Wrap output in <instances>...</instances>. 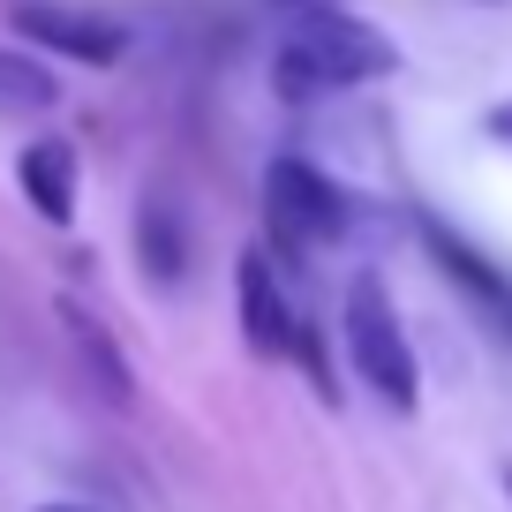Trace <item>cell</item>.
<instances>
[{
  "label": "cell",
  "mask_w": 512,
  "mask_h": 512,
  "mask_svg": "<svg viewBox=\"0 0 512 512\" xmlns=\"http://www.w3.org/2000/svg\"><path fill=\"white\" fill-rule=\"evenodd\" d=\"M400 68V46L377 31L369 16L347 8H294L287 46L272 53V91L287 106H317V98L347 91V83H377Z\"/></svg>",
  "instance_id": "cell-1"
},
{
  "label": "cell",
  "mask_w": 512,
  "mask_h": 512,
  "mask_svg": "<svg viewBox=\"0 0 512 512\" xmlns=\"http://www.w3.org/2000/svg\"><path fill=\"white\" fill-rule=\"evenodd\" d=\"M347 362H354V377H362L392 415H415L422 369H415V347H407L400 309H392V294H384L377 272H362L347 287Z\"/></svg>",
  "instance_id": "cell-2"
},
{
  "label": "cell",
  "mask_w": 512,
  "mask_h": 512,
  "mask_svg": "<svg viewBox=\"0 0 512 512\" xmlns=\"http://www.w3.org/2000/svg\"><path fill=\"white\" fill-rule=\"evenodd\" d=\"M264 219H272V241L294 256L309 249H332V241H347L354 226V204L339 181H324L309 159H272L264 166Z\"/></svg>",
  "instance_id": "cell-3"
},
{
  "label": "cell",
  "mask_w": 512,
  "mask_h": 512,
  "mask_svg": "<svg viewBox=\"0 0 512 512\" xmlns=\"http://www.w3.org/2000/svg\"><path fill=\"white\" fill-rule=\"evenodd\" d=\"M415 234H422V249H430L437 272H445L452 287L475 302V317L490 324L497 339H512V272H505V264H490V256H482L460 226H445L430 204H415Z\"/></svg>",
  "instance_id": "cell-4"
},
{
  "label": "cell",
  "mask_w": 512,
  "mask_h": 512,
  "mask_svg": "<svg viewBox=\"0 0 512 512\" xmlns=\"http://www.w3.org/2000/svg\"><path fill=\"white\" fill-rule=\"evenodd\" d=\"M8 23H16L31 46L61 53V61H83V68H113L128 53L121 23L91 16V8H68V0H8Z\"/></svg>",
  "instance_id": "cell-5"
},
{
  "label": "cell",
  "mask_w": 512,
  "mask_h": 512,
  "mask_svg": "<svg viewBox=\"0 0 512 512\" xmlns=\"http://www.w3.org/2000/svg\"><path fill=\"white\" fill-rule=\"evenodd\" d=\"M234 324H241V339H249L256 362L302 354V324H294V309H287V294H279V272H272L264 249H249L234 264Z\"/></svg>",
  "instance_id": "cell-6"
},
{
  "label": "cell",
  "mask_w": 512,
  "mask_h": 512,
  "mask_svg": "<svg viewBox=\"0 0 512 512\" xmlns=\"http://www.w3.org/2000/svg\"><path fill=\"white\" fill-rule=\"evenodd\" d=\"M16 189H23V204H31L38 219L68 226V219H76V196H83V159H76V144H61V136H38V144H23Z\"/></svg>",
  "instance_id": "cell-7"
},
{
  "label": "cell",
  "mask_w": 512,
  "mask_h": 512,
  "mask_svg": "<svg viewBox=\"0 0 512 512\" xmlns=\"http://www.w3.org/2000/svg\"><path fill=\"white\" fill-rule=\"evenodd\" d=\"M53 317H61V332L76 339L83 369L98 377V400H113V407H136V377H128V354L106 339V324H98L91 309L76 302V294H61V302H53Z\"/></svg>",
  "instance_id": "cell-8"
},
{
  "label": "cell",
  "mask_w": 512,
  "mask_h": 512,
  "mask_svg": "<svg viewBox=\"0 0 512 512\" xmlns=\"http://www.w3.org/2000/svg\"><path fill=\"white\" fill-rule=\"evenodd\" d=\"M136 264H144L151 287H174L189 272V219H181L166 196H144L136 204Z\"/></svg>",
  "instance_id": "cell-9"
},
{
  "label": "cell",
  "mask_w": 512,
  "mask_h": 512,
  "mask_svg": "<svg viewBox=\"0 0 512 512\" xmlns=\"http://www.w3.org/2000/svg\"><path fill=\"white\" fill-rule=\"evenodd\" d=\"M61 106V76L31 53H8L0 46V121H38V113Z\"/></svg>",
  "instance_id": "cell-10"
},
{
  "label": "cell",
  "mask_w": 512,
  "mask_h": 512,
  "mask_svg": "<svg viewBox=\"0 0 512 512\" xmlns=\"http://www.w3.org/2000/svg\"><path fill=\"white\" fill-rule=\"evenodd\" d=\"M482 136H490V144H505V151H512V98H497V106L482 113Z\"/></svg>",
  "instance_id": "cell-11"
},
{
  "label": "cell",
  "mask_w": 512,
  "mask_h": 512,
  "mask_svg": "<svg viewBox=\"0 0 512 512\" xmlns=\"http://www.w3.org/2000/svg\"><path fill=\"white\" fill-rule=\"evenodd\" d=\"M294 8H332V0H294Z\"/></svg>",
  "instance_id": "cell-12"
},
{
  "label": "cell",
  "mask_w": 512,
  "mask_h": 512,
  "mask_svg": "<svg viewBox=\"0 0 512 512\" xmlns=\"http://www.w3.org/2000/svg\"><path fill=\"white\" fill-rule=\"evenodd\" d=\"M46 512H76V505H46Z\"/></svg>",
  "instance_id": "cell-13"
},
{
  "label": "cell",
  "mask_w": 512,
  "mask_h": 512,
  "mask_svg": "<svg viewBox=\"0 0 512 512\" xmlns=\"http://www.w3.org/2000/svg\"><path fill=\"white\" fill-rule=\"evenodd\" d=\"M505 490H512V467H505Z\"/></svg>",
  "instance_id": "cell-14"
}]
</instances>
